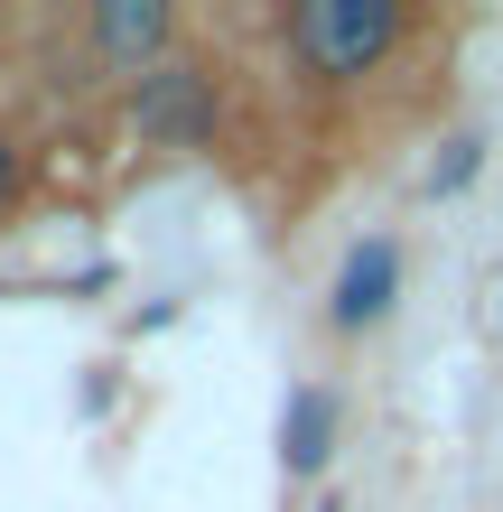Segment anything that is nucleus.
Masks as SVG:
<instances>
[{"mask_svg": "<svg viewBox=\"0 0 503 512\" xmlns=\"http://www.w3.org/2000/svg\"><path fill=\"white\" fill-rule=\"evenodd\" d=\"M420 38V10L401 0H289L280 10V56L308 94H354Z\"/></svg>", "mask_w": 503, "mask_h": 512, "instance_id": "obj_1", "label": "nucleus"}, {"mask_svg": "<svg viewBox=\"0 0 503 512\" xmlns=\"http://www.w3.org/2000/svg\"><path fill=\"white\" fill-rule=\"evenodd\" d=\"M122 112H131L140 149H215V131H224V66L196 56V47H177L168 66L122 84Z\"/></svg>", "mask_w": 503, "mask_h": 512, "instance_id": "obj_2", "label": "nucleus"}, {"mask_svg": "<svg viewBox=\"0 0 503 512\" xmlns=\"http://www.w3.org/2000/svg\"><path fill=\"white\" fill-rule=\"evenodd\" d=\"M177 47H187V19H177L168 0H94V10H84V56H94V75L140 84L150 66H168Z\"/></svg>", "mask_w": 503, "mask_h": 512, "instance_id": "obj_3", "label": "nucleus"}, {"mask_svg": "<svg viewBox=\"0 0 503 512\" xmlns=\"http://www.w3.org/2000/svg\"><path fill=\"white\" fill-rule=\"evenodd\" d=\"M401 270L410 261H401L392 233H364V243L336 261V280H327V326L336 336H373V326L401 308Z\"/></svg>", "mask_w": 503, "mask_h": 512, "instance_id": "obj_4", "label": "nucleus"}, {"mask_svg": "<svg viewBox=\"0 0 503 512\" xmlns=\"http://www.w3.org/2000/svg\"><path fill=\"white\" fill-rule=\"evenodd\" d=\"M336 429H345L336 382H299V391H289V410H280V466L299 475V485H317L327 457H336Z\"/></svg>", "mask_w": 503, "mask_h": 512, "instance_id": "obj_5", "label": "nucleus"}, {"mask_svg": "<svg viewBox=\"0 0 503 512\" xmlns=\"http://www.w3.org/2000/svg\"><path fill=\"white\" fill-rule=\"evenodd\" d=\"M476 177H485V140H476V131H457V140L429 159V196H466Z\"/></svg>", "mask_w": 503, "mask_h": 512, "instance_id": "obj_6", "label": "nucleus"}, {"mask_svg": "<svg viewBox=\"0 0 503 512\" xmlns=\"http://www.w3.org/2000/svg\"><path fill=\"white\" fill-rule=\"evenodd\" d=\"M19 187H28V159H19V140H0V215L19 205Z\"/></svg>", "mask_w": 503, "mask_h": 512, "instance_id": "obj_7", "label": "nucleus"}, {"mask_svg": "<svg viewBox=\"0 0 503 512\" xmlns=\"http://www.w3.org/2000/svg\"><path fill=\"white\" fill-rule=\"evenodd\" d=\"M327 512H336V503H327Z\"/></svg>", "mask_w": 503, "mask_h": 512, "instance_id": "obj_8", "label": "nucleus"}]
</instances>
